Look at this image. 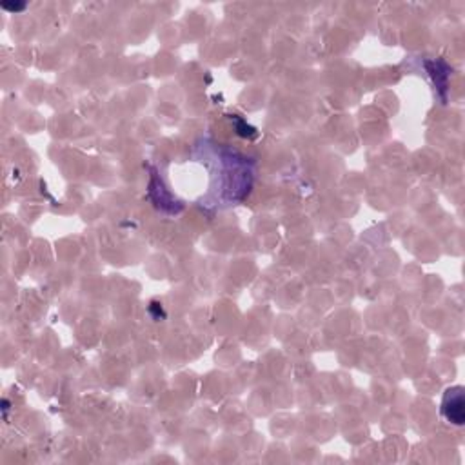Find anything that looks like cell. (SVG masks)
Wrapping results in <instances>:
<instances>
[{
    "mask_svg": "<svg viewBox=\"0 0 465 465\" xmlns=\"http://www.w3.org/2000/svg\"><path fill=\"white\" fill-rule=\"evenodd\" d=\"M147 195H149L151 202L155 204V207L160 209L162 213H167V215H178V213L184 209V204H182L177 196L167 189V186L164 184L162 177L157 173V169H151V175H149V186H147Z\"/></svg>",
    "mask_w": 465,
    "mask_h": 465,
    "instance_id": "2",
    "label": "cell"
},
{
    "mask_svg": "<svg viewBox=\"0 0 465 465\" xmlns=\"http://www.w3.org/2000/svg\"><path fill=\"white\" fill-rule=\"evenodd\" d=\"M442 417L453 426L465 424V389L462 386H453L446 389L442 398Z\"/></svg>",
    "mask_w": 465,
    "mask_h": 465,
    "instance_id": "3",
    "label": "cell"
},
{
    "mask_svg": "<svg viewBox=\"0 0 465 465\" xmlns=\"http://www.w3.org/2000/svg\"><path fill=\"white\" fill-rule=\"evenodd\" d=\"M218 153V184L215 186V191H218V200L224 202L225 206L242 202L249 195L253 186V162L251 158H245L242 155L229 149H216Z\"/></svg>",
    "mask_w": 465,
    "mask_h": 465,
    "instance_id": "1",
    "label": "cell"
},
{
    "mask_svg": "<svg viewBox=\"0 0 465 465\" xmlns=\"http://www.w3.org/2000/svg\"><path fill=\"white\" fill-rule=\"evenodd\" d=\"M233 122H235L236 133H238L240 137H244V138H256V137H258V131H256L253 126H249V124H245V120L238 118L236 115L233 117Z\"/></svg>",
    "mask_w": 465,
    "mask_h": 465,
    "instance_id": "5",
    "label": "cell"
},
{
    "mask_svg": "<svg viewBox=\"0 0 465 465\" xmlns=\"http://www.w3.org/2000/svg\"><path fill=\"white\" fill-rule=\"evenodd\" d=\"M2 411H4V420L8 418V411H10V401L4 400L2 401Z\"/></svg>",
    "mask_w": 465,
    "mask_h": 465,
    "instance_id": "7",
    "label": "cell"
},
{
    "mask_svg": "<svg viewBox=\"0 0 465 465\" xmlns=\"http://www.w3.org/2000/svg\"><path fill=\"white\" fill-rule=\"evenodd\" d=\"M426 68L431 75L433 82L436 86V91L440 93L442 100H446L447 93V84H449L450 77V68L444 62V60H427Z\"/></svg>",
    "mask_w": 465,
    "mask_h": 465,
    "instance_id": "4",
    "label": "cell"
},
{
    "mask_svg": "<svg viewBox=\"0 0 465 465\" xmlns=\"http://www.w3.org/2000/svg\"><path fill=\"white\" fill-rule=\"evenodd\" d=\"M2 10L10 11V13H20V11L26 10V4H8V2H2Z\"/></svg>",
    "mask_w": 465,
    "mask_h": 465,
    "instance_id": "6",
    "label": "cell"
}]
</instances>
